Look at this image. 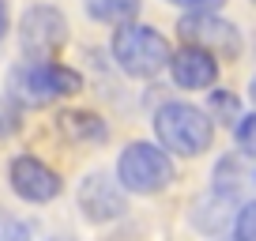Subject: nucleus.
Listing matches in <instances>:
<instances>
[{
	"label": "nucleus",
	"mask_w": 256,
	"mask_h": 241,
	"mask_svg": "<svg viewBox=\"0 0 256 241\" xmlns=\"http://www.w3.org/2000/svg\"><path fill=\"white\" fill-rule=\"evenodd\" d=\"M211 110H215V117H218V120H226V124L241 120V117H238V98L226 94V90H215V94H211Z\"/></svg>",
	"instance_id": "ddd939ff"
},
{
	"label": "nucleus",
	"mask_w": 256,
	"mask_h": 241,
	"mask_svg": "<svg viewBox=\"0 0 256 241\" xmlns=\"http://www.w3.org/2000/svg\"><path fill=\"white\" fill-rule=\"evenodd\" d=\"M87 12L98 19V23L124 26V23H132V19H136L140 0H87Z\"/></svg>",
	"instance_id": "9d476101"
},
{
	"label": "nucleus",
	"mask_w": 256,
	"mask_h": 241,
	"mask_svg": "<svg viewBox=\"0 0 256 241\" xmlns=\"http://www.w3.org/2000/svg\"><path fill=\"white\" fill-rule=\"evenodd\" d=\"M0 241H30V226L19 222V218L0 215Z\"/></svg>",
	"instance_id": "2eb2a0df"
},
{
	"label": "nucleus",
	"mask_w": 256,
	"mask_h": 241,
	"mask_svg": "<svg viewBox=\"0 0 256 241\" xmlns=\"http://www.w3.org/2000/svg\"><path fill=\"white\" fill-rule=\"evenodd\" d=\"M238 147L256 158V113H248V117L238 120Z\"/></svg>",
	"instance_id": "4468645a"
},
{
	"label": "nucleus",
	"mask_w": 256,
	"mask_h": 241,
	"mask_svg": "<svg viewBox=\"0 0 256 241\" xmlns=\"http://www.w3.org/2000/svg\"><path fill=\"white\" fill-rule=\"evenodd\" d=\"M12 87H16L19 102L46 106V102H53V98L76 94V90L83 87V80L72 72V68L56 64V60H38V56H30L23 68H16Z\"/></svg>",
	"instance_id": "20e7f679"
},
{
	"label": "nucleus",
	"mask_w": 256,
	"mask_h": 241,
	"mask_svg": "<svg viewBox=\"0 0 256 241\" xmlns=\"http://www.w3.org/2000/svg\"><path fill=\"white\" fill-rule=\"evenodd\" d=\"M117 181L128 192L154 196L174 181V162L154 144H132V147H124V154L117 162Z\"/></svg>",
	"instance_id": "7ed1b4c3"
},
{
	"label": "nucleus",
	"mask_w": 256,
	"mask_h": 241,
	"mask_svg": "<svg viewBox=\"0 0 256 241\" xmlns=\"http://www.w3.org/2000/svg\"><path fill=\"white\" fill-rule=\"evenodd\" d=\"M177 8H188V12H218L226 0H170Z\"/></svg>",
	"instance_id": "dca6fc26"
},
{
	"label": "nucleus",
	"mask_w": 256,
	"mask_h": 241,
	"mask_svg": "<svg viewBox=\"0 0 256 241\" xmlns=\"http://www.w3.org/2000/svg\"><path fill=\"white\" fill-rule=\"evenodd\" d=\"M248 94H252V102H256V76H252V87H248Z\"/></svg>",
	"instance_id": "a211bd4d"
},
{
	"label": "nucleus",
	"mask_w": 256,
	"mask_h": 241,
	"mask_svg": "<svg viewBox=\"0 0 256 241\" xmlns=\"http://www.w3.org/2000/svg\"><path fill=\"white\" fill-rule=\"evenodd\" d=\"M12 188H16L23 200L46 204L53 196H60V177L38 158H16L12 162Z\"/></svg>",
	"instance_id": "6e6552de"
},
{
	"label": "nucleus",
	"mask_w": 256,
	"mask_h": 241,
	"mask_svg": "<svg viewBox=\"0 0 256 241\" xmlns=\"http://www.w3.org/2000/svg\"><path fill=\"white\" fill-rule=\"evenodd\" d=\"M80 204H83V211H87L94 222H110V218L124 215V196H120V188L113 185L110 177H102V174H94V177L83 181Z\"/></svg>",
	"instance_id": "1a4fd4ad"
},
{
	"label": "nucleus",
	"mask_w": 256,
	"mask_h": 241,
	"mask_svg": "<svg viewBox=\"0 0 256 241\" xmlns=\"http://www.w3.org/2000/svg\"><path fill=\"white\" fill-rule=\"evenodd\" d=\"M4 30H8V4L0 0V38H4Z\"/></svg>",
	"instance_id": "f3484780"
},
{
	"label": "nucleus",
	"mask_w": 256,
	"mask_h": 241,
	"mask_svg": "<svg viewBox=\"0 0 256 241\" xmlns=\"http://www.w3.org/2000/svg\"><path fill=\"white\" fill-rule=\"evenodd\" d=\"M60 128L68 132L72 140H83V144H98V140H106V124L94 117V113H64Z\"/></svg>",
	"instance_id": "9b49d317"
},
{
	"label": "nucleus",
	"mask_w": 256,
	"mask_h": 241,
	"mask_svg": "<svg viewBox=\"0 0 256 241\" xmlns=\"http://www.w3.org/2000/svg\"><path fill=\"white\" fill-rule=\"evenodd\" d=\"M177 30H181L184 46H200V49H208V53H215V56H238L241 53L238 26L218 19L215 12H188Z\"/></svg>",
	"instance_id": "39448f33"
},
{
	"label": "nucleus",
	"mask_w": 256,
	"mask_h": 241,
	"mask_svg": "<svg viewBox=\"0 0 256 241\" xmlns=\"http://www.w3.org/2000/svg\"><path fill=\"white\" fill-rule=\"evenodd\" d=\"M170 72L174 83L184 90H204L218 80V56L200 46H184L181 53H170Z\"/></svg>",
	"instance_id": "0eeeda50"
},
{
	"label": "nucleus",
	"mask_w": 256,
	"mask_h": 241,
	"mask_svg": "<svg viewBox=\"0 0 256 241\" xmlns=\"http://www.w3.org/2000/svg\"><path fill=\"white\" fill-rule=\"evenodd\" d=\"M154 132L162 147L184 158H196L211 147V117L188 102H166L154 113Z\"/></svg>",
	"instance_id": "f257e3e1"
},
{
	"label": "nucleus",
	"mask_w": 256,
	"mask_h": 241,
	"mask_svg": "<svg viewBox=\"0 0 256 241\" xmlns=\"http://www.w3.org/2000/svg\"><path fill=\"white\" fill-rule=\"evenodd\" d=\"M113 56H117V64L124 68L128 76L151 80L162 68H170V42L162 38L158 30H151V26L124 23L113 34Z\"/></svg>",
	"instance_id": "f03ea898"
},
{
	"label": "nucleus",
	"mask_w": 256,
	"mask_h": 241,
	"mask_svg": "<svg viewBox=\"0 0 256 241\" xmlns=\"http://www.w3.org/2000/svg\"><path fill=\"white\" fill-rule=\"evenodd\" d=\"M19 42H23L26 56L49 60L68 42V23L56 8H30L23 16V26H19Z\"/></svg>",
	"instance_id": "423d86ee"
},
{
	"label": "nucleus",
	"mask_w": 256,
	"mask_h": 241,
	"mask_svg": "<svg viewBox=\"0 0 256 241\" xmlns=\"http://www.w3.org/2000/svg\"><path fill=\"white\" fill-rule=\"evenodd\" d=\"M234 238H238V241H256V200H252V204H245V208L238 211Z\"/></svg>",
	"instance_id": "f8f14e48"
},
{
	"label": "nucleus",
	"mask_w": 256,
	"mask_h": 241,
	"mask_svg": "<svg viewBox=\"0 0 256 241\" xmlns=\"http://www.w3.org/2000/svg\"><path fill=\"white\" fill-rule=\"evenodd\" d=\"M230 241H238V238H230Z\"/></svg>",
	"instance_id": "6ab92c4d"
}]
</instances>
